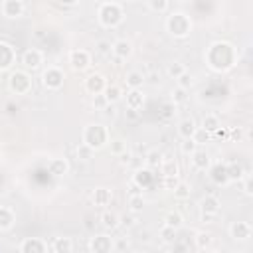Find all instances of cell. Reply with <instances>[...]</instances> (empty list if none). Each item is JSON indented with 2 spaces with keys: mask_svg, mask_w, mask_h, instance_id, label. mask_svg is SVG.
<instances>
[{
  "mask_svg": "<svg viewBox=\"0 0 253 253\" xmlns=\"http://www.w3.org/2000/svg\"><path fill=\"white\" fill-rule=\"evenodd\" d=\"M166 28H168V32H170L174 38H186V36L190 34V30H192V22H190V18H188L186 14L174 12L172 16H168Z\"/></svg>",
  "mask_w": 253,
  "mask_h": 253,
  "instance_id": "obj_4",
  "label": "cell"
},
{
  "mask_svg": "<svg viewBox=\"0 0 253 253\" xmlns=\"http://www.w3.org/2000/svg\"><path fill=\"white\" fill-rule=\"evenodd\" d=\"M192 138H194V140H196V142H198V146H202V144H206V142H210V140H211V138H213V136H211V134H210V132H208V130H204V128H202V126H198V128H196V132H194V136H192Z\"/></svg>",
  "mask_w": 253,
  "mask_h": 253,
  "instance_id": "obj_39",
  "label": "cell"
},
{
  "mask_svg": "<svg viewBox=\"0 0 253 253\" xmlns=\"http://www.w3.org/2000/svg\"><path fill=\"white\" fill-rule=\"evenodd\" d=\"M184 71H186V65H184L182 61H172V63L166 67V73H168L170 77H174V79H176L178 75H182Z\"/></svg>",
  "mask_w": 253,
  "mask_h": 253,
  "instance_id": "obj_38",
  "label": "cell"
},
{
  "mask_svg": "<svg viewBox=\"0 0 253 253\" xmlns=\"http://www.w3.org/2000/svg\"><path fill=\"white\" fill-rule=\"evenodd\" d=\"M8 85L16 95H26L32 89V77L26 71H12V75L8 79Z\"/></svg>",
  "mask_w": 253,
  "mask_h": 253,
  "instance_id": "obj_5",
  "label": "cell"
},
{
  "mask_svg": "<svg viewBox=\"0 0 253 253\" xmlns=\"http://www.w3.org/2000/svg\"><path fill=\"white\" fill-rule=\"evenodd\" d=\"M164 225H170V227H174V229H180V227L184 225V219H182V215H180L178 211H168V213L164 215Z\"/></svg>",
  "mask_w": 253,
  "mask_h": 253,
  "instance_id": "obj_33",
  "label": "cell"
},
{
  "mask_svg": "<svg viewBox=\"0 0 253 253\" xmlns=\"http://www.w3.org/2000/svg\"><path fill=\"white\" fill-rule=\"evenodd\" d=\"M128 206H130V211L138 213V211L144 208V198H142V194H130V196H128Z\"/></svg>",
  "mask_w": 253,
  "mask_h": 253,
  "instance_id": "obj_37",
  "label": "cell"
},
{
  "mask_svg": "<svg viewBox=\"0 0 253 253\" xmlns=\"http://www.w3.org/2000/svg\"><path fill=\"white\" fill-rule=\"evenodd\" d=\"M188 89H182V87H176L174 91H172V103L174 105H180V103H186V99H188Z\"/></svg>",
  "mask_w": 253,
  "mask_h": 253,
  "instance_id": "obj_42",
  "label": "cell"
},
{
  "mask_svg": "<svg viewBox=\"0 0 253 253\" xmlns=\"http://www.w3.org/2000/svg\"><path fill=\"white\" fill-rule=\"evenodd\" d=\"M63 79H65V75H63V71L59 69V67H47L45 71H43V75H42V83H43V87H47V89H59L61 85H63Z\"/></svg>",
  "mask_w": 253,
  "mask_h": 253,
  "instance_id": "obj_7",
  "label": "cell"
},
{
  "mask_svg": "<svg viewBox=\"0 0 253 253\" xmlns=\"http://www.w3.org/2000/svg\"><path fill=\"white\" fill-rule=\"evenodd\" d=\"M111 200H113V192L107 190V188H97V190L93 192V202H95V206L105 208V206L111 204Z\"/></svg>",
  "mask_w": 253,
  "mask_h": 253,
  "instance_id": "obj_24",
  "label": "cell"
},
{
  "mask_svg": "<svg viewBox=\"0 0 253 253\" xmlns=\"http://www.w3.org/2000/svg\"><path fill=\"white\" fill-rule=\"evenodd\" d=\"M156 170H160L162 178H164V176H178V172H180L178 162H176L174 158H170V154H166V156L162 158V162H160V166H158Z\"/></svg>",
  "mask_w": 253,
  "mask_h": 253,
  "instance_id": "obj_19",
  "label": "cell"
},
{
  "mask_svg": "<svg viewBox=\"0 0 253 253\" xmlns=\"http://www.w3.org/2000/svg\"><path fill=\"white\" fill-rule=\"evenodd\" d=\"M126 119L128 121H136L138 119V109H128L126 107Z\"/></svg>",
  "mask_w": 253,
  "mask_h": 253,
  "instance_id": "obj_52",
  "label": "cell"
},
{
  "mask_svg": "<svg viewBox=\"0 0 253 253\" xmlns=\"http://www.w3.org/2000/svg\"><path fill=\"white\" fill-rule=\"evenodd\" d=\"M229 233H231V237L237 241H245V239H249L251 237V225L247 223V221H233L231 223V227H229Z\"/></svg>",
  "mask_w": 253,
  "mask_h": 253,
  "instance_id": "obj_15",
  "label": "cell"
},
{
  "mask_svg": "<svg viewBox=\"0 0 253 253\" xmlns=\"http://www.w3.org/2000/svg\"><path fill=\"white\" fill-rule=\"evenodd\" d=\"M176 184H178V176H164V186H166V190H174Z\"/></svg>",
  "mask_w": 253,
  "mask_h": 253,
  "instance_id": "obj_49",
  "label": "cell"
},
{
  "mask_svg": "<svg viewBox=\"0 0 253 253\" xmlns=\"http://www.w3.org/2000/svg\"><path fill=\"white\" fill-rule=\"evenodd\" d=\"M132 53V45L128 40H117L113 45H111V55H115L117 59H128Z\"/></svg>",
  "mask_w": 253,
  "mask_h": 253,
  "instance_id": "obj_13",
  "label": "cell"
},
{
  "mask_svg": "<svg viewBox=\"0 0 253 253\" xmlns=\"http://www.w3.org/2000/svg\"><path fill=\"white\" fill-rule=\"evenodd\" d=\"M241 182H243V192L247 194V196H251L253 194V180H251V174H243V178H241Z\"/></svg>",
  "mask_w": 253,
  "mask_h": 253,
  "instance_id": "obj_46",
  "label": "cell"
},
{
  "mask_svg": "<svg viewBox=\"0 0 253 253\" xmlns=\"http://www.w3.org/2000/svg\"><path fill=\"white\" fill-rule=\"evenodd\" d=\"M20 251L22 253H43V251H47V245L38 237H26L20 243Z\"/></svg>",
  "mask_w": 253,
  "mask_h": 253,
  "instance_id": "obj_14",
  "label": "cell"
},
{
  "mask_svg": "<svg viewBox=\"0 0 253 253\" xmlns=\"http://www.w3.org/2000/svg\"><path fill=\"white\" fill-rule=\"evenodd\" d=\"M132 182L136 184V186H140L142 190L144 188H148L152 182H154V174H152V168H138L136 172H134V178H132Z\"/></svg>",
  "mask_w": 253,
  "mask_h": 253,
  "instance_id": "obj_18",
  "label": "cell"
},
{
  "mask_svg": "<svg viewBox=\"0 0 253 253\" xmlns=\"http://www.w3.org/2000/svg\"><path fill=\"white\" fill-rule=\"evenodd\" d=\"M211 180H213L215 184H227L229 178H227V170H225V166H221V164L213 166V168H211Z\"/></svg>",
  "mask_w": 253,
  "mask_h": 253,
  "instance_id": "obj_31",
  "label": "cell"
},
{
  "mask_svg": "<svg viewBox=\"0 0 253 253\" xmlns=\"http://www.w3.org/2000/svg\"><path fill=\"white\" fill-rule=\"evenodd\" d=\"M219 198L217 196H204L202 198V202H200V211H202V219L204 221H208V219H211V217H215L217 213H219Z\"/></svg>",
  "mask_w": 253,
  "mask_h": 253,
  "instance_id": "obj_6",
  "label": "cell"
},
{
  "mask_svg": "<svg viewBox=\"0 0 253 253\" xmlns=\"http://www.w3.org/2000/svg\"><path fill=\"white\" fill-rule=\"evenodd\" d=\"M190 160H192V166L196 168V170H208L210 166H211V158H210V154L204 150V148H196L192 154H190Z\"/></svg>",
  "mask_w": 253,
  "mask_h": 253,
  "instance_id": "obj_11",
  "label": "cell"
},
{
  "mask_svg": "<svg viewBox=\"0 0 253 253\" xmlns=\"http://www.w3.org/2000/svg\"><path fill=\"white\" fill-rule=\"evenodd\" d=\"M119 225L130 227V225H134V217H119Z\"/></svg>",
  "mask_w": 253,
  "mask_h": 253,
  "instance_id": "obj_53",
  "label": "cell"
},
{
  "mask_svg": "<svg viewBox=\"0 0 253 253\" xmlns=\"http://www.w3.org/2000/svg\"><path fill=\"white\" fill-rule=\"evenodd\" d=\"M125 14H123V8L121 4L117 2H105L101 8H99V22L105 26V28H115L123 22Z\"/></svg>",
  "mask_w": 253,
  "mask_h": 253,
  "instance_id": "obj_3",
  "label": "cell"
},
{
  "mask_svg": "<svg viewBox=\"0 0 253 253\" xmlns=\"http://www.w3.org/2000/svg\"><path fill=\"white\" fill-rule=\"evenodd\" d=\"M196 148H198V142H196L194 138H182V144H180V150H182L184 154H188V156H190V154H192V152H194Z\"/></svg>",
  "mask_w": 253,
  "mask_h": 253,
  "instance_id": "obj_43",
  "label": "cell"
},
{
  "mask_svg": "<svg viewBox=\"0 0 253 253\" xmlns=\"http://www.w3.org/2000/svg\"><path fill=\"white\" fill-rule=\"evenodd\" d=\"M59 2H61V4H69V6H71V4H75L77 0H59Z\"/></svg>",
  "mask_w": 253,
  "mask_h": 253,
  "instance_id": "obj_54",
  "label": "cell"
},
{
  "mask_svg": "<svg viewBox=\"0 0 253 253\" xmlns=\"http://www.w3.org/2000/svg\"><path fill=\"white\" fill-rule=\"evenodd\" d=\"M196 121L194 119H182L180 123H178V134L182 136V138H192L194 136V132H196Z\"/></svg>",
  "mask_w": 253,
  "mask_h": 253,
  "instance_id": "obj_22",
  "label": "cell"
},
{
  "mask_svg": "<svg viewBox=\"0 0 253 253\" xmlns=\"http://www.w3.org/2000/svg\"><path fill=\"white\" fill-rule=\"evenodd\" d=\"M148 8H150L152 12L162 14V12L168 10V0H148Z\"/></svg>",
  "mask_w": 253,
  "mask_h": 253,
  "instance_id": "obj_44",
  "label": "cell"
},
{
  "mask_svg": "<svg viewBox=\"0 0 253 253\" xmlns=\"http://www.w3.org/2000/svg\"><path fill=\"white\" fill-rule=\"evenodd\" d=\"M105 87H107V79H105L101 73H91V75L85 79V89H87L91 95L103 93Z\"/></svg>",
  "mask_w": 253,
  "mask_h": 253,
  "instance_id": "obj_12",
  "label": "cell"
},
{
  "mask_svg": "<svg viewBox=\"0 0 253 253\" xmlns=\"http://www.w3.org/2000/svg\"><path fill=\"white\" fill-rule=\"evenodd\" d=\"M225 170H227V178H229V182H231V180H241V178H243V174H245V172H243V168H241L237 162L227 164V166H225Z\"/></svg>",
  "mask_w": 253,
  "mask_h": 253,
  "instance_id": "obj_36",
  "label": "cell"
},
{
  "mask_svg": "<svg viewBox=\"0 0 253 253\" xmlns=\"http://www.w3.org/2000/svg\"><path fill=\"white\" fill-rule=\"evenodd\" d=\"M125 150H126V142H125V140H121V138H117V140H111V152H113V154L121 156Z\"/></svg>",
  "mask_w": 253,
  "mask_h": 253,
  "instance_id": "obj_45",
  "label": "cell"
},
{
  "mask_svg": "<svg viewBox=\"0 0 253 253\" xmlns=\"http://www.w3.org/2000/svg\"><path fill=\"white\" fill-rule=\"evenodd\" d=\"M160 237H162L164 243L174 245L176 239H178V229H174V227H170V225H162V229H160Z\"/></svg>",
  "mask_w": 253,
  "mask_h": 253,
  "instance_id": "obj_32",
  "label": "cell"
},
{
  "mask_svg": "<svg viewBox=\"0 0 253 253\" xmlns=\"http://www.w3.org/2000/svg\"><path fill=\"white\" fill-rule=\"evenodd\" d=\"M69 65L75 69V71H83L89 67L91 63V53L87 49H71L69 51Z\"/></svg>",
  "mask_w": 253,
  "mask_h": 253,
  "instance_id": "obj_8",
  "label": "cell"
},
{
  "mask_svg": "<svg viewBox=\"0 0 253 253\" xmlns=\"http://www.w3.org/2000/svg\"><path fill=\"white\" fill-rule=\"evenodd\" d=\"M81 138H83V142H85L87 146H91L93 150H97V148H103V146L109 142V130H107V126L101 125V123L87 125Z\"/></svg>",
  "mask_w": 253,
  "mask_h": 253,
  "instance_id": "obj_2",
  "label": "cell"
},
{
  "mask_svg": "<svg viewBox=\"0 0 253 253\" xmlns=\"http://www.w3.org/2000/svg\"><path fill=\"white\" fill-rule=\"evenodd\" d=\"M67 162L63 160V158H53V160H49V164H47V170H49V174H53V176H63L65 172H67Z\"/></svg>",
  "mask_w": 253,
  "mask_h": 253,
  "instance_id": "obj_28",
  "label": "cell"
},
{
  "mask_svg": "<svg viewBox=\"0 0 253 253\" xmlns=\"http://www.w3.org/2000/svg\"><path fill=\"white\" fill-rule=\"evenodd\" d=\"M111 42H107V40H99L97 42V51L99 53H103V55H111Z\"/></svg>",
  "mask_w": 253,
  "mask_h": 253,
  "instance_id": "obj_47",
  "label": "cell"
},
{
  "mask_svg": "<svg viewBox=\"0 0 253 253\" xmlns=\"http://www.w3.org/2000/svg\"><path fill=\"white\" fill-rule=\"evenodd\" d=\"M16 61V51L10 43L6 42H0V71L2 69H8L12 63Z\"/></svg>",
  "mask_w": 253,
  "mask_h": 253,
  "instance_id": "obj_16",
  "label": "cell"
},
{
  "mask_svg": "<svg viewBox=\"0 0 253 253\" xmlns=\"http://www.w3.org/2000/svg\"><path fill=\"white\" fill-rule=\"evenodd\" d=\"M206 57H208V63H210L211 69H215V71H225V69H229V67L233 65V61H235V49H233V45L227 43V42H215V43L210 45Z\"/></svg>",
  "mask_w": 253,
  "mask_h": 253,
  "instance_id": "obj_1",
  "label": "cell"
},
{
  "mask_svg": "<svg viewBox=\"0 0 253 253\" xmlns=\"http://www.w3.org/2000/svg\"><path fill=\"white\" fill-rule=\"evenodd\" d=\"M162 158H164V154H162L160 150H156V148H152V150H148V152H146V156H144V162H146V166H148V168H152V170H156V168L160 166V162H162Z\"/></svg>",
  "mask_w": 253,
  "mask_h": 253,
  "instance_id": "obj_30",
  "label": "cell"
},
{
  "mask_svg": "<svg viewBox=\"0 0 253 253\" xmlns=\"http://www.w3.org/2000/svg\"><path fill=\"white\" fill-rule=\"evenodd\" d=\"M194 239H196V249H208L213 241L211 233H208V231H198Z\"/></svg>",
  "mask_w": 253,
  "mask_h": 253,
  "instance_id": "obj_34",
  "label": "cell"
},
{
  "mask_svg": "<svg viewBox=\"0 0 253 253\" xmlns=\"http://www.w3.org/2000/svg\"><path fill=\"white\" fill-rule=\"evenodd\" d=\"M42 61H43V53L40 51V49H36V47H32V49H26L24 53H22V65L26 67V69H38L40 65H42Z\"/></svg>",
  "mask_w": 253,
  "mask_h": 253,
  "instance_id": "obj_9",
  "label": "cell"
},
{
  "mask_svg": "<svg viewBox=\"0 0 253 253\" xmlns=\"http://www.w3.org/2000/svg\"><path fill=\"white\" fill-rule=\"evenodd\" d=\"M174 198H178V200H186V198H190V194H192V188H190V184H186V182H178L176 186H174Z\"/></svg>",
  "mask_w": 253,
  "mask_h": 253,
  "instance_id": "obj_35",
  "label": "cell"
},
{
  "mask_svg": "<svg viewBox=\"0 0 253 253\" xmlns=\"http://www.w3.org/2000/svg\"><path fill=\"white\" fill-rule=\"evenodd\" d=\"M219 126H221V123H219V117L217 115H213V113L204 115V119H202V128L204 130H208L210 134H213Z\"/></svg>",
  "mask_w": 253,
  "mask_h": 253,
  "instance_id": "obj_25",
  "label": "cell"
},
{
  "mask_svg": "<svg viewBox=\"0 0 253 253\" xmlns=\"http://www.w3.org/2000/svg\"><path fill=\"white\" fill-rule=\"evenodd\" d=\"M113 249H117V251H125V249H128V241H125V239L113 241Z\"/></svg>",
  "mask_w": 253,
  "mask_h": 253,
  "instance_id": "obj_50",
  "label": "cell"
},
{
  "mask_svg": "<svg viewBox=\"0 0 253 253\" xmlns=\"http://www.w3.org/2000/svg\"><path fill=\"white\" fill-rule=\"evenodd\" d=\"M119 213H115V211H111V210H105L101 215H99V221H101V227L103 229H107V231H113V229H117L119 227Z\"/></svg>",
  "mask_w": 253,
  "mask_h": 253,
  "instance_id": "obj_20",
  "label": "cell"
},
{
  "mask_svg": "<svg viewBox=\"0 0 253 253\" xmlns=\"http://www.w3.org/2000/svg\"><path fill=\"white\" fill-rule=\"evenodd\" d=\"M93 105H95L97 109H105L109 103H107L105 95H103V93H99V95H95V99H93Z\"/></svg>",
  "mask_w": 253,
  "mask_h": 253,
  "instance_id": "obj_48",
  "label": "cell"
},
{
  "mask_svg": "<svg viewBox=\"0 0 253 253\" xmlns=\"http://www.w3.org/2000/svg\"><path fill=\"white\" fill-rule=\"evenodd\" d=\"M12 225H14V211L10 208L0 206V231L10 229Z\"/></svg>",
  "mask_w": 253,
  "mask_h": 253,
  "instance_id": "obj_29",
  "label": "cell"
},
{
  "mask_svg": "<svg viewBox=\"0 0 253 253\" xmlns=\"http://www.w3.org/2000/svg\"><path fill=\"white\" fill-rule=\"evenodd\" d=\"M227 136H229L231 140H241V136H243V130H241V128H231Z\"/></svg>",
  "mask_w": 253,
  "mask_h": 253,
  "instance_id": "obj_51",
  "label": "cell"
},
{
  "mask_svg": "<svg viewBox=\"0 0 253 253\" xmlns=\"http://www.w3.org/2000/svg\"><path fill=\"white\" fill-rule=\"evenodd\" d=\"M144 105V95L140 89H130L126 93V107L128 109H142Z\"/></svg>",
  "mask_w": 253,
  "mask_h": 253,
  "instance_id": "obj_23",
  "label": "cell"
},
{
  "mask_svg": "<svg viewBox=\"0 0 253 253\" xmlns=\"http://www.w3.org/2000/svg\"><path fill=\"white\" fill-rule=\"evenodd\" d=\"M93 148L91 146H87L85 142H79V146H77V158H81V160H91V156H93Z\"/></svg>",
  "mask_w": 253,
  "mask_h": 253,
  "instance_id": "obj_41",
  "label": "cell"
},
{
  "mask_svg": "<svg viewBox=\"0 0 253 253\" xmlns=\"http://www.w3.org/2000/svg\"><path fill=\"white\" fill-rule=\"evenodd\" d=\"M89 249L95 251V253H109L113 249V239L107 237V235H97V237L91 239Z\"/></svg>",
  "mask_w": 253,
  "mask_h": 253,
  "instance_id": "obj_17",
  "label": "cell"
},
{
  "mask_svg": "<svg viewBox=\"0 0 253 253\" xmlns=\"http://www.w3.org/2000/svg\"><path fill=\"white\" fill-rule=\"evenodd\" d=\"M51 251H55V253H71L73 251V241L69 237H55V241L51 245Z\"/></svg>",
  "mask_w": 253,
  "mask_h": 253,
  "instance_id": "obj_26",
  "label": "cell"
},
{
  "mask_svg": "<svg viewBox=\"0 0 253 253\" xmlns=\"http://www.w3.org/2000/svg\"><path fill=\"white\" fill-rule=\"evenodd\" d=\"M103 95H105L107 103H109V105H113V103L121 101L123 91H121V87H119V85H109V83H107V87L103 89Z\"/></svg>",
  "mask_w": 253,
  "mask_h": 253,
  "instance_id": "obj_27",
  "label": "cell"
},
{
  "mask_svg": "<svg viewBox=\"0 0 253 253\" xmlns=\"http://www.w3.org/2000/svg\"><path fill=\"white\" fill-rule=\"evenodd\" d=\"M144 79H146L144 73L138 71V69H132V71H128V73L125 75V83H126L128 89H140L142 83H144Z\"/></svg>",
  "mask_w": 253,
  "mask_h": 253,
  "instance_id": "obj_21",
  "label": "cell"
},
{
  "mask_svg": "<svg viewBox=\"0 0 253 253\" xmlns=\"http://www.w3.org/2000/svg\"><path fill=\"white\" fill-rule=\"evenodd\" d=\"M0 10L6 18H20L24 14V2L22 0H2Z\"/></svg>",
  "mask_w": 253,
  "mask_h": 253,
  "instance_id": "obj_10",
  "label": "cell"
},
{
  "mask_svg": "<svg viewBox=\"0 0 253 253\" xmlns=\"http://www.w3.org/2000/svg\"><path fill=\"white\" fill-rule=\"evenodd\" d=\"M176 79H178V87H182V89H190V87L194 85V75H192L188 69H186L182 75H178Z\"/></svg>",
  "mask_w": 253,
  "mask_h": 253,
  "instance_id": "obj_40",
  "label": "cell"
}]
</instances>
